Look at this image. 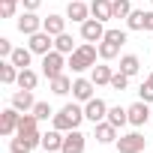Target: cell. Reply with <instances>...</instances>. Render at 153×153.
<instances>
[{"label":"cell","instance_id":"1","mask_svg":"<svg viewBox=\"0 0 153 153\" xmlns=\"http://www.w3.org/2000/svg\"><path fill=\"white\" fill-rule=\"evenodd\" d=\"M81 120H87V117H84V108H81V105H75V102H66V105H63V108L51 117L54 129H60V132L78 129V126H81Z\"/></svg>","mask_w":153,"mask_h":153},{"label":"cell","instance_id":"2","mask_svg":"<svg viewBox=\"0 0 153 153\" xmlns=\"http://www.w3.org/2000/svg\"><path fill=\"white\" fill-rule=\"evenodd\" d=\"M96 57H99V45L93 42H81L69 54V69L72 72H84V69H93L96 66Z\"/></svg>","mask_w":153,"mask_h":153},{"label":"cell","instance_id":"3","mask_svg":"<svg viewBox=\"0 0 153 153\" xmlns=\"http://www.w3.org/2000/svg\"><path fill=\"white\" fill-rule=\"evenodd\" d=\"M63 66H69V60H66V54H60L57 48L48 51V54H42V75H45L48 81L57 78V75H63Z\"/></svg>","mask_w":153,"mask_h":153},{"label":"cell","instance_id":"4","mask_svg":"<svg viewBox=\"0 0 153 153\" xmlns=\"http://www.w3.org/2000/svg\"><path fill=\"white\" fill-rule=\"evenodd\" d=\"M147 147V138L141 132H126L117 138V153H141Z\"/></svg>","mask_w":153,"mask_h":153},{"label":"cell","instance_id":"5","mask_svg":"<svg viewBox=\"0 0 153 153\" xmlns=\"http://www.w3.org/2000/svg\"><path fill=\"white\" fill-rule=\"evenodd\" d=\"M126 111H129V123H132V126H144L147 120H153V105H150V102H144V99L132 102Z\"/></svg>","mask_w":153,"mask_h":153},{"label":"cell","instance_id":"6","mask_svg":"<svg viewBox=\"0 0 153 153\" xmlns=\"http://www.w3.org/2000/svg\"><path fill=\"white\" fill-rule=\"evenodd\" d=\"M84 144H87V135H84L81 129H69V132L63 135L60 153H84Z\"/></svg>","mask_w":153,"mask_h":153},{"label":"cell","instance_id":"7","mask_svg":"<svg viewBox=\"0 0 153 153\" xmlns=\"http://www.w3.org/2000/svg\"><path fill=\"white\" fill-rule=\"evenodd\" d=\"M18 120H21V111L18 108H3V114H0V135H6V138H12L15 132H18Z\"/></svg>","mask_w":153,"mask_h":153},{"label":"cell","instance_id":"8","mask_svg":"<svg viewBox=\"0 0 153 153\" xmlns=\"http://www.w3.org/2000/svg\"><path fill=\"white\" fill-rule=\"evenodd\" d=\"M42 21H45V18H39L36 12H27V9H24V12L18 15L15 27H18L24 36H33V33H39V30H42Z\"/></svg>","mask_w":153,"mask_h":153},{"label":"cell","instance_id":"9","mask_svg":"<svg viewBox=\"0 0 153 153\" xmlns=\"http://www.w3.org/2000/svg\"><path fill=\"white\" fill-rule=\"evenodd\" d=\"M81 39H84V42H102V39H105V21L87 18V21L81 24Z\"/></svg>","mask_w":153,"mask_h":153},{"label":"cell","instance_id":"10","mask_svg":"<svg viewBox=\"0 0 153 153\" xmlns=\"http://www.w3.org/2000/svg\"><path fill=\"white\" fill-rule=\"evenodd\" d=\"M27 48H30L33 54H48V51H54V36L45 33V30H39V33L27 36Z\"/></svg>","mask_w":153,"mask_h":153},{"label":"cell","instance_id":"11","mask_svg":"<svg viewBox=\"0 0 153 153\" xmlns=\"http://www.w3.org/2000/svg\"><path fill=\"white\" fill-rule=\"evenodd\" d=\"M84 117H87V120L96 126V123H102V120L108 117V105H105L99 96H93L90 102H84Z\"/></svg>","mask_w":153,"mask_h":153},{"label":"cell","instance_id":"12","mask_svg":"<svg viewBox=\"0 0 153 153\" xmlns=\"http://www.w3.org/2000/svg\"><path fill=\"white\" fill-rule=\"evenodd\" d=\"M9 105H12V108H18L21 114L33 111V105H36V99H33V90H24V87H18V90L9 96Z\"/></svg>","mask_w":153,"mask_h":153},{"label":"cell","instance_id":"13","mask_svg":"<svg viewBox=\"0 0 153 153\" xmlns=\"http://www.w3.org/2000/svg\"><path fill=\"white\" fill-rule=\"evenodd\" d=\"M66 18L75 21V24H84L90 18V3H84V0H69L66 6Z\"/></svg>","mask_w":153,"mask_h":153},{"label":"cell","instance_id":"14","mask_svg":"<svg viewBox=\"0 0 153 153\" xmlns=\"http://www.w3.org/2000/svg\"><path fill=\"white\" fill-rule=\"evenodd\" d=\"M93 78H75L72 81V99H78V102H90L93 99Z\"/></svg>","mask_w":153,"mask_h":153},{"label":"cell","instance_id":"15","mask_svg":"<svg viewBox=\"0 0 153 153\" xmlns=\"http://www.w3.org/2000/svg\"><path fill=\"white\" fill-rule=\"evenodd\" d=\"M93 135H96V141H99V144H117V126H114V123H108V120L96 123V126H93Z\"/></svg>","mask_w":153,"mask_h":153},{"label":"cell","instance_id":"16","mask_svg":"<svg viewBox=\"0 0 153 153\" xmlns=\"http://www.w3.org/2000/svg\"><path fill=\"white\" fill-rule=\"evenodd\" d=\"M63 135L66 132H60V129H48V132H42V150L45 153H60V147H63Z\"/></svg>","mask_w":153,"mask_h":153},{"label":"cell","instance_id":"17","mask_svg":"<svg viewBox=\"0 0 153 153\" xmlns=\"http://www.w3.org/2000/svg\"><path fill=\"white\" fill-rule=\"evenodd\" d=\"M90 18L111 21V18H114V6H111V0H90Z\"/></svg>","mask_w":153,"mask_h":153},{"label":"cell","instance_id":"18","mask_svg":"<svg viewBox=\"0 0 153 153\" xmlns=\"http://www.w3.org/2000/svg\"><path fill=\"white\" fill-rule=\"evenodd\" d=\"M18 72H21V69H18V66H15L9 57H6V60H0V81H3L6 87L18 84Z\"/></svg>","mask_w":153,"mask_h":153},{"label":"cell","instance_id":"19","mask_svg":"<svg viewBox=\"0 0 153 153\" xmlns=\"http://www.w3.org/2000/svg\"><path fill=\"white\" fill-rule=\"evenodd\" d=\"M66 21H69V18H63V15H48V18L42 21V30L51 33V36H60V33H66Z\"/></svg>","mask_w":153,"mask_h":153},{"label":"cell","instance_id":"20","mask_svg":"<svg viewBox=\"0 0 153 153\" xmlns=\"http://www.w3.org/2000/svg\"><path fill=\"white\" fill-rule=\"evenodd\" d=\"M120 72L129 75V78L138 75V72H141V60H138L135 54H123V57H120Z\"/></svg>","mask_w":153,"mask_h":153},{"label":"cell","instance_id":"21","mask_svg":"<svg viewBox=\"0 0 153 153\" xmlns=\"http://www.w3.org/2000/svg\"><path fill=\"white\" fill-rule=\"evenodd\" d=\"M105 120H108V123H114V126L120 129V126H126V123H129V111H126V108H120V105H111Z\"/></svg>","mask_w":153,"mask_h":153},{"label":"cell","instance_id":"22","mask_svg":"<svg viewBox=\"0 0 153 153\" xmlns=\"http://www.w3.org/2000/svg\"><path fill=\"white\" fill-rule=\"evenodd\" d=\"M36 147H39V144H33V141L24 138V135H15V138L9 141V150H12V153H33Z\"/></svg>","mask_w":153,"mask_h":153},{"label":"cell","instance_id":"23","mask_svg":"<svg viewBox=\"0 0 153 153\" xmlns=\"http://www.w3.org/2000/svg\"><path fill=\"white\" fill-rule=\"evenodd\" d=\"M36 84H39V75H36L30 66L18 72V87H24V90H36Z\"/></svg>","mask_w":153,"mask_h":153},{"label":"cell","instance_id":"24","mask_svg":"<svg viewBox=\"0 0 153 153\" xmlns=\"http://www.w3.org/2000/svg\"><path fill=\"white\" fill-rule=\"evenodd\" d=\"M51 90H54L57 96L72 93V78H69V75H57V78H51Z\"/></svg>","mask_w":153,"mask_h":153},{"label":"cell","instance_id":"25","mask_svg":"<svg viewBox=\"0 0 153 153\" xmlns=\"http://www.w3.org/2000/svg\"><path fill=\"white\" fill-rule=\"evenodd\" d=\"M54 48H57L60 54H72L78 45H75V39H72L69 33H60V36H54Z\"/></svg>","mask_w":153,"mask_h":153},{"label":"cell","instance_id":"26","mask_svg":"<svg viewBox=\"0 0 153 153\" xmlns=\"http://www.w3.org/2000/svg\"><path fill=\"white\" fill-rule=\"evenodd\" d=\"M9 60H12L18 69H27V66H30V60H33V51H30V48H15Z\"/></svg>","mask_w":153,"mask_h":153},{"label":"cell","instance_id":"27","mask_svg":"<svg viewBox=\"0 0 153 153\" xmlns=\"http://www.w3.org/2000/svg\"><path fill=\"white\" fill-rule=\"evenodd\" d=\"M111 75H114L111 66H93L90 78H93V84H111Z\"/></svg>","mask_w":153,"mask_h":153},{"label":"cell","instance_id":"28","mask_svg":"<svg viewBox=\"0 0 153 153\" xmlns=\"http://www.w3.org/2000/svg\"><path fill=\"white\" fill-rule=\"evenodd\" d=\"M99 45V57L102 60H114L117 54H120V45H114V42H108V39H102V42H96Z\"/></svg>","mask_w":153,"mask_h":153},{"label":"cell","instance_id":"29","mask_svg":"<svg viewBox=\"0 0 153 153\" xmlns=\"http://www.w3.org/2000/svg\"><path fill=\"white\" fill-rule=\"evenodd\" d=\"M126 27L129 30H144V9H132L129 18H126Z\"/></svg>","mask_w":153,"mask_h":153},{"label":"cell","instance_id":"30","mask_svg":"<svg viewBox=\"0 0 153 153\" xmlns=\"http://www.w3.org/2000/svg\"><path fill=\"white\" fill-rule=\"evenodd\" d=\"M111 6H114V18H129V12H132L129 0H111Z\"/></svg>","mask_w":153,"mask_h":153},{"label":"cell","instance_id":"31","mask_svg":"<svg viewBox=\"0 0 153 153\" xmlns=\"http://www.w3.org/2000/svg\"><path fill=\"white\" fill-rule=\"evenodd\" d=\"M18 0H0V18H15Z\"/></svg>","mask_w":153,"mask_h":153},{"label":"cell","instance_id":"32","mask_svg":"<svg viewBox=\"0 0 153 153\" xmlns=\"http://www.w3.org/2000/svg\"><path fill=\"white\" fill-rule=\"evenodd\" d=\"M138 96H141L144 102H153V72L147 75V81H144V84L138 87Z\"/></svg>","mask_w":153,"mask_h":153},{"label":"cell","instance_id":"33","mask_svg":"<svg viewBox=\"0 0 153 153\" xmlns=\"http://www.w3.org/2000/svg\"><path fill=\"white\" fill-rule=\"evenodd\" d=\"M33 114H36V117H39V123H42V120L54 117V108H51L48 102H36V105H33Z\"/></svg>","mask_w":153,"mask_h":153},{"label":"cell","instance_id":"34","mask_svg":"<svg viewBox=\"0 0 153 153\" xmlns=\"http://www.w3.org/2000/svg\"><path fill=\"white\" fill-rule=\"evenodd\" d=\"M108 87H114V90H126V87H129V75H123V72H114Z\"/></svg>","mask_w":153,"mask_h":153},{"label":"cell","instance_id":"35","mask_svg":"<svg viewBox=\"0 0 153 153\" xmlns=\"http://www.w3.org/2000/svg\"><path fill=\"white\" fill-rule=\"evenodd\" d=\"M105 39L123 48V45H126V30H105Z\"/></svg>","mask_w":153,"mask_h":153},{"label":"cell","instance_id":"36","mask_svg":"<svg viewBox=\"0 0 153 153\" xmlns=\"http://www.w3.org/2000/svg\"><path fill=\"white\" fill-rule=\"evenodd\" d=\"M12 51H15L12 42H9L6 36H0V57H12Z\"/></svg>","mask_w":153,"mask_h":153},{"label":"cell","instance_id":"37","mask_svg":"<svg viewBox=\"0 0 153 153\" xmlns=\"http://www.w3.org/2000/svg\"><path fill=\"white\" fill-rule=\"evenodd\" d=\"M21 6H24L27 12H36V9L42 6V0H21Z\"/></svg>","mask_w":153,"mask_h":153},{"label":"cell","instance_id":"38","mask_svg":"<svg viewBox=\"0 0 153 153\" xmlns=\"http://www.w3.org/2000/svg\"><path fill=\"white\" fill-rule=\"evenodd\" d=\"M144 30H153V9H144Z\"/></svg>","mask_w":153,"mask_h":153},{"label":"cell","instance_id":"39","mask_svg":"<svg viewBox=\"0 0 153 153\" xmlns=\"http://www.w3.org/2000/svg\"><path fill=\"white\" fill-rule=\"evenodd\" d=\"M18 3H21V0H18Z\"/></svg>","mask_w":153,"mask_h":153},{"label":"cell","instance_id":"40","mask_svg":"<svg viewBox=\"0 0 153 153\" xmlns=\"http://www.w3.org/2000/svg\"><path fill=\"white\" fill-rule=\"evenodd\" d=\"M150 3H153V0H150Z\"/></svg>","mask_w":153,"mask_h":153}]
</instances>
